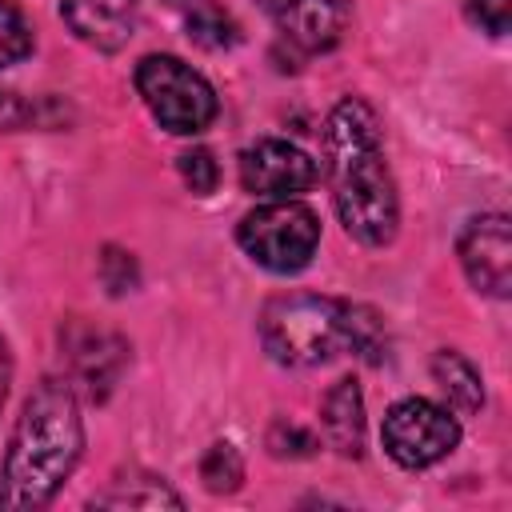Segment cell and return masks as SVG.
<instances>
[{
	"label": "cell",
	"mask_w": 512,
	"mask_h": 512,
	"mask_svg": "<svg viewBox=\"0 0 512 512\" xmlns=\"http://www.w3.org/2000/svg\"><path fill=\"white\" fill-rule=\"evenodd\" d=\"M180 176L188 180V188L196 196H208V192H216L220 168H216V160H212L208 148H188V152H180Z\"/></svg>",
	"instance_id": "18"
},
{
	"label": "cell",
	"mask_w": 512,
	"mask_h": 512,
	"mask_svg": "<svg viewBox=\"0 0 512 512\" xmlns=\"http://www.w3.org/2000/svg\"><path fill=\"white\" fill-rule=\"evenodd\" d=\"M28 120H36L32 104H24L16 92H0V128L16 132V128H24Z\"/></svg>",
	"instance_id": "22"
},
{
	"label": "cell",
	"mask_w": 512,
	"mask_h": 512,
	"mask_svg": "<svg viewBox=\"0 0 512 512\" xmlns=\"http://www.w3.org/2000/svg\"><path fill=\"white\" fill-rule=\"evenodd\" d=\"M28 52H32V28L8 0H0V68L20 64Z\"/></svg>",
	"instance_id": "17"
},
{
	"label": "cell",
	"mask_w": 512,
	"mask_h": 512,
	"mask_svg": "<svg viewBox=\"0 0 512 512\" xmlns=\"http://www.w3.org/2000/svg\"><path fill=\"white\" fill-rule=\"evenodd\" d=\"M260 8L304 52H328L352 16V0H260Z\"/></svg>",
	"instance_id": "9"
},
{
	"label": "cell",
	"mask_w": 512,
	"mask_h": 512,
	"mask_svg": "<svg viewBox=\"0 0 512 512\" xmlns=\"http://www.w3.org/2000/svg\"><path fill=\"white\" fill-rule=\"evenodd\" d=\"M260 340L272 360L292 368H312L340 352H360L376 364L384 352V332L372 308L308 292L268 300L260 312Z\"/></svg>",
	"instance_id": "3"
},
{
	"label": "cell",
	"mask_w": 512,
	"mask_h": 512,
	"mask_svg": "<svg viewBox=\"0 0 512 512\" xmlns=\"http://www.w3.org/2000/svg\"><path fill=\"white\" fill-rule=\"evenodd\" d=\"M200 480H204L208 492H236L240 480H244V460H240V452H236L228 440L212 444V448L204 452V460H200Z\"/></svg>",
	"instance_id": "16"
},
{
	"label": "cell",
	"mask_w": 512,
	"mask_h": 512,
	"mask_svg": "<svg viewBox=\"0 0 512 512\" xmlns=\"http://www.w3.org/2000/svg\"><path fill=\"white\" fill-rule=\"evenodd\" d=\"M384 448L400 468H428L444 460L460 444V424L448 408L424 400V396H404L388 408L384 416Z\"/></svg>",
	"instance_id": "6"
},
{
	"label": "cell",
	"mask_w": 512,
	"mask_h": 512,
	"mask_svg": "<svg viewBox=\"0 0 512 512\" xmlns=\"http://www.w3.org/2000/svg\"><path fill=\"white\" fill-rule=\"evenodd\" d=\"M92 504H100V508H180L184 500L160 476H120Z\"/></svg>",
	"instance_id": "15"
},
{
	"label": "cell",
	"mask_w": 512,
	"mask_h": 512,
	"mask_svg": "<svg viewBox=\"0 0 512 512\" xmlns=\"http://www.w3.org/2000/svg\"><path fill=\"white\" fill-rule=\"evenodd\" d=\"M432 376H436V384H440V392L448 396L452 408H460V412H476V408L484 404L480 372H476V364L464 360L460 352H452V348L436 352V356H432Z\"/></svg>",
	"instance_id": "14"
},
{
	"label": "cell",
	"mask_w": 512,
	"mask_h": 512,
	"mask_svg": "<svg viewBox=\"0 0 512 512\" xmlns=\"http://www.w3.org/2000/svg\"><path fill=\"white\" fill-rule=\"evenodd\" d=\"M176 16H180V24H184V32L200 44V48H208V52H220V48H232L236 40H240V28H236V20L216 4V0H164Z\"/></svg>",
	"instance_id": "13"
},
{
	"label": "cell",
	"mask_w": 512,
	"mask_h": 512,
	"mask_svg": "<svg viewBox=\"0 0 512 512\" xmlns=\"http://www.w3.org/2000/svg\"><path fill=\"white\" fill-rule=\"evenodd\" d=\"M64 348L72 360V372L88 384L92 396H108V388L116 384L124 360H128V344L108 332V328H92V324H68L64 332Z\"/></svg>",
	"instance_id": "10"
},
{
	"label": "cell",
	"mask_w": 512,
	"mask_h": 512,
	"mask_svg": "<svg viewBox=\"0 0 512 512\" xmlns=\"http://www.w3.org/2000/svg\"><path fill=\"white\" fill-rule=\"evenodd\" d=\"M100 268H104V284H108L112 292H128V288L136 284V264H132V256L120 252V248H108L104 260H100Z\"/></svg>",
	"instance_id": "21"
},
{
	"label": "cell",
	"mask_w": 512,
	"mask_h": 512,
	"mask_svg": "<svg viewBox=\"0 0 512 512\" xmlns=\"http://www.w3.org/2000/svg\"><path fill=\"white\" fill-rule=\"evenodd\" d=\"M268 452L272 456H312L316 452V436L292 420H276L268 428Z\"/></svg>",
	"instance_id": "19"
},
{
	"label": "cell",
	"mask_w": 512,
	"mask_h": 512,
	"mask_svg": "<svg viewBox=\"0 0 512 512\" xmlns=\"http://www.w3.org/2000/svg\"><path fill=\"white\" fill-rule=\"evenodd\" d=\"M60 12L84 44L100 52H116L136 32L140 0H60Z\"/></svg>",
	"instance_id": "11"
},
{
	"label": "cell",
	"mask_w": 512,
	"mask_h": 512,
	"mask_svg": "<svg viewBox=\"0 0 512 512\" xmlns=\"http://www.w3.org/2000/svg\"><path fill=\"white\" fill-rule=\"evenodd\" d=\"M8 384H12V352H8V344L0 340V408H4V400H8Z\"/></svg>",
	"instance_id": "23"
},
{
	"label": "cell",
	"mask_w": 512,
	"mask_h": 512,
	"mask_svg": "<svg viewBox=\"0 0 512 512\" xmlns=\"http://www.w3.org/2000/svg\"><path fill=\"white\" fill-rule=\"evenodd\" d=\"M320 180V168L308 152H300L288 140H256L240 156V184L252 196H272V200H292L308 192Z\"/></svg>",
	"instance_id": "7"
},
{
	"label": "cell",
	"mask_w": 512,
	"mask_h": 512,
	"mask_svg": "<svg viewBox=\"0 0 512 512\" xmlns=\"http://www.w3.org/2000/svg\"><path fill=\"white\" fill-rule=\"evenodd\" d=\"M84 452V424L72 384L40 380L36 392L24 400V412L12 428L8 456L0 468V508H44L60 484L72 476Z\"/></svg>",
	"instance_id": "2"
},
{
	"label": "cell",
	"mask_w": 512,
	"mask_h": 512,
	"mask_svg": "<svg viewBox=\"0 0 512 512\" xmlns=\"http://www.w3.org/2000/svg\"><path fill=\"white\" fill-rule=\"evenodd\" d=\"M460 264L484 296L504 300L512 288V228L508 216H476L460 236Z\"/></svg>",
	"instance_id": "8"
},
{
	"label": "cell",
	"mask_w": 512,
	"mask_h": 512,
	"mask_svg": "<svg viewBox=\"0 0 512 512\" xmlns=\"http://www.w3.org/2000/svg\"><path fill=\"white\" fill-rule=\"evenodd\" d=\"M240 248L268 272H300L320 244V220L300 200H272L236 228Z\"/></svg>",
	"instance_id": "5"
},
{
	"label": "cell",
	"mask_w": 512,
	"mask_h": 512,
	"mask_svg": "<svg viewBox=\"0 0 512 512\" xmlns=\"http://www.w3.org/2000/svg\"><path fill=\"white\" fill-rule=\"evenodd\" d=\"M320 424H324L328 444L340 456L364 452V396H360V384L352 376H344L328 388V396L320 404Z\"/></svg>",
	"instance_id": "12"
},
{
	"label": "cell",
	"mask_w": 512,
	"mask_h": 512,
	"mask_svg": "<svg viewBox=\"0 0 512 512\" xmlns=\"http://www.w3.org/2000/svg\"><path fill=\"white\" fill-rule=\"evenodd\" d=\"M136 92L144 96V104L160 120V128H168L176 136L204 132L216 120L212 84L176 56H144L136 64Z\"/></svg>",
	"instance_id": "4"
},
{
	"label": "cell",
	"mask_w": 512,
	"mask_h": 512,
	"mask_svg": "<svg viewBox=\"0 0 512 512\" xmlns=\"http://www.w3.org/2000/svg\"><path fill=\"white\" fill-rule=\"evenodd\" d=\"M324 172L332 184V204L348 236L368 248H384L400 224L396 184L384 160L380 120L368 100L344 96L324 124Z\"/></svg>",
	"instance_id": "1"
},
{
	"label": "cell",
	"mask_w": 512,
	"mask_h": 512,
	"mask_svg": "<svg viewBox=\"0 0 512 512\" xmlns=\"http://www.w3.org/2000/svg\"><path fill=\"white\" fill-rule=\"evenodd\" d=\"M468 16L472 24H480L492 36H504L512 24V0H468Z\"/></svg>",
	"instance_id": "20"
}]
</instances>
